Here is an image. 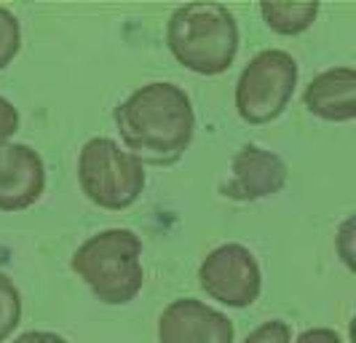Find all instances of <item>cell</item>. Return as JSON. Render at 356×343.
I'll return each mask as SVG.
<instances>
[{"label":"cell","mask_w":356,"mask_h":343,"mask_svg":"<svg viewBox=\"0 0 356 343\" xmlns=\"http://www.w3.org/2000/svg\"><path fill=\"white\" fill-rule=\"evenodd\" d=\"M70 266L99 303L126 306L145 285L143 239L129 228H105L72 253Z\"/></svg>","instance_id":"cell-3"},{"label":"cell","mask_w":356,"mask_h":343,"mask_svg":"<svg viewBox=\"0 0 356 343\" xmlns=\"http://www.w3.org/2000/svg\"><path fill=\"white\" fill-rule=\"evenodd\" d=\"M201 289L228 308H247L260 298L263 273L257 257L244 244H220L198 269Z\"/></svg>","instance_id":"cell-6"},{"label":"cell","mask_w":356,"mask_h":343,"mask_svg":"<svg viewBox=\"0 0 356 343\" xmlns=\"http://www.w3.org/2000/svg\"><path fill=\"white\" fill-rule=\"evenodd\" d=\"M78 185L83 196L110 212L137 204L147 185L145 163L110 137H91L78 153Z\"/></svg>","instance_id":"cell-4"},{"label":"cell","mask_w":356,"mask_h":343,"mask_svg":"<svg viewBox=\"0 0 356 343\" xmlns=\"http://www.w3.org/2000/svg\"><path fill=\"white\" fill-rule=\"evenodd\" d=\"M303 105L311 115L330 124L356 121V70L330 67L314 75L303 91Z\"/></svg>","instance_id":"cell-10"},{"label":"cell","mask_w":356,"mask_h":343,"mask_svg":"<svg viewBox=\"0 0 356 343\" xmlns=\"http://www.w3.org/2000/svg\"><path fill=\"white\" fill-rule=\"evenodd\" d=\"M298 75V62L289 51L263 49L247 62L236 81V113L252 127L276 121L295 97Z\"/></svg>","instance_id":"cell-5"},{"label":"cell","mask_w":356,"mask_h":343,"mask_svg":"<svg viewBox=\"0 0 356 343\" xmlns=\"http://www.w3.org/2000/svg\"><path fill=\"white\" fill-rule=\"evenodd\" d=\"M22 319V292L11 276L0 271V343H6Z\"/></svg>","instance_id":"cell-12"},{"label":"cell","mask_w":356,"mask_h":343,"mask_svg":"<svg viewBox=\"0 0 356 343\" xmlns=\"http://www.w3.org/2000/svg\"><path fill=\"white\" fill-rule=\"evenodd\" d=\"M348 343H356V317L351 319V325H348Z\"/></svg>","instance_id":"cell-19"},{"label":"cell","mask_w":356,"mask_h":343,"mask_svg":"<svg viewBox=\"0 0 356 343\" xmlns=\"http://www.w3.org/2000/svg\"><path fill=\"white\" fill-rule=\"evenodd\" d=\"M14 343H70V341L62 338L59 333H51V330H27L19 338H14Z\"/></svg>","instance_id":"cell-18"},{"label":"cell","mask_w":356,"mask_h":343,"mask_svg":"<svg viewBox=\"0 0 356 343\" xmlns=\"http://www.w3.org/2000/svg\"><path fill=\"white\" fill-rule=\"evenodd\" d=\"M292 343H343V338L332 327H311V330H303L298 335V341Z\"/></svg>","instance_id":"cell-17"},{"label":"cell","mask_w":356,"mask_h":343,"mask_svg":"<svg viewBox=\"0 0 356 343\" xmlns=\"http://www.w3.org/2000/svg\"><path fill=\"white\" fill-rule=\"evenodd\" d=\"M19 49H22V24L6 6H0V70H6L17 59Z\"/></svg>","instance_id":"cell-13"},{"label":"cell","mask_w":356,"mask_h":343,"mask_svg":"<svg viewBox=\"0 0 356 343\" xmlns=\"http://www.w3.org/2000/svg\"><path fill=\"white\" fill-rule=\"evenodd\" d=\"M260 14L266 19L270 33H276V35H300L316 22L319 3H263Z\"/></svg>","instance_id":"cell-11"},{"label":"cell","mask_w":356,"mask_h":343,"mask_svg":"<svg viewBox=\"0 0 356 343\" xmlns=\"http://www.w3.org/2000/svg\"><path fill=\"white\" fill-rule=\"evenodd\" d=\"M244 343H292V327L284 319H268L260 327H254Z\"/></svg>","instance_id":"cell-15"},{"label":"cell","mask_w":356,"mask_h":343,"mask_svg":"<svg viewBox=\"0 0 356 343\" xmlns=\"http://www.w3.org/2000/svg\"><path fill=\"white\" fill-rule=\"evenodd\" d=\"M46 191V163L35 147L8 143L0 147V212H22Z\"/></svg>","instance_id":"cell-9"},{"label":"cell","mask_w":356,"mask_h":343,"mask_svg":"<svg viewBox=\"0 0 356 343\" xmlns=\"http://www.w3.org/2000/svg\"><path fill=\"white\" fill-rule=\"evenodd\" d=\"M233 322L196 298H177L161 311L159 343H233Z\"/></svg>","instance_id":"cell-8"},{"label":"cell","mask_w":356,"mask_h":343,"mask_svg":"<svg viewBox=\"0 0 356 343\" xmlns=\"http://www.w3.org/2000/svg\"><path fill=\"white\" fill-rule=\"evenodd\" d=\"M113 118L126 150L150 166L177 163L196 134V110L188 91L169 81L131 91Z\"/></svg>","instance_id":"cell-1"},{"label":"cell","mask_w":356,"mask_h":343,"mask_svg":"<svg viewBox=\"0 0 356 343\" xmlns=\"http://www.w3.org/2000/svg\"><path fill=\"white\" fill-rule=\"evenodd\" d=\"M335 253L340 263L356 276V215H348L335 231Z\"/></svg>","instance_id":"cell-14"},{"label":"cell","mask_w":356,"mask_h":343,"mask_svg":"<svg viewBox=\"0 0 356 343\" xmlns=\"http://www.w3.org/2000/svg\"><path fill=\"white\" fill-rule=\"evenodd\" d=\"M289 169L282 156L260 145H244L231 161V177L220 185V193L233 201H263L284 191Z\"/></svg>","instance_id":"cell-7"},{"label":"cell","mask_w":356,"mask_h":343,"mask_svg":"<svg viewBox=\"0 0 356 343\" xmlns=\"http://www.w3.org/2000/svg\"><path fill=\"white\" fill-rule=\"evenodd\" d=\"M19 124H22L19 110L14 108L11 99H6V97L0 94V147L11 143V137L19 131Z\"/></svg>","instance_id":"cell-16"},{"label":"cell","mask_w":356,"mask_h":343,"mask_svg":"<svg viewBox=\"0 0 356 343\" xmlns=\"http://www.w3.org/2000/svg\"><path fill=\"white\" fill-rule=\"evenodd\" d=\"M166 46L185 70L222 75L238 54V22L222 3H185L166 22Z\"/></svg>","instance_id":"cell-2"}]
</instances>
